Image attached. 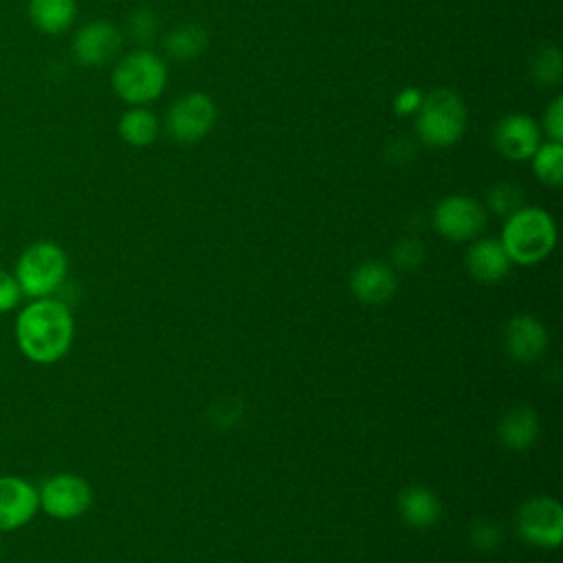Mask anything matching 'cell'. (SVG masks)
Instances as JSON below:
<instances>
[{"label": "cell", "instance_id": "25", "mask_svg": "<svg viewBox=\"0 0 563 563\" xmlns=\"http://www.w3.org/2000/svg\"><path fill=\"white\" fill-rule=\"evenodd\" d=\"M424 260V246L418 242V240H400L394 249V262L400 266V268H416L420 262Z\"/></svg>", "mask_w": 563, "mask_h": 563}, {"label": "cell", "instance_id": "23", "mask_svg": "<svg viewBox=\"0 0 563 563\" xmlns=\"http://www.w3.org/2000/svg\"><path fill=\"white\" fill-rule=\"evenodd\" d=\"M488 207L499 216H510L523 207V191L512 183H497L488 191Z\"/></svg>", "mask_w": 563, "mask_h": 563}, {"label": "cell", "instance_id": "6", "mask_svg": "<svg viewBox=\"0 0 563 563\" xmlns=\"http://www.w3.org/2000/svg\"><path fill=\"white\" fill-rule=\"evenodd\" d=\"M216 103L207 92L191 90L178 97L167 114H165V130L167 134L183 145H191L202 141L216 125Z\"/></svg>", "mask_w": 563, "mask_h": 563}, {"label": "cell", "instance_id": "10", "mask_svg": "<svg viewBox=\"0 0 563 563\" xmlns=\"http://www.w3.org/2000/svg\"><path fill=\"white\" fill-rule=\"evenodd\" d=\"M123 35L121 31L106 22V20H92L79 26L73 35V55L81 66H103L108 64L121 48Z\"/></svg>", "mask_w": 563, "mask_h": 563}, {"label": "cell", "instance_id": "7", "mask_svg": "<svg viewBox=\"0 0 563 563\" xmlns=\"http://www.w3.org/2000/svg\"><path fill=\"white\" fill-rule=\"evenodd\" d=\"M431 224L442 238L451 242H466L484 231L486 211L475 198L455 194L442 198L433 207Z\"/></svg>", "mask_w": 563, "mask_h": 563}, {"label": "cell", "instance_id": "29", "mask_svg": "<svg viewBox=\"0 0 563 563\" xmlns=\"http://www.w3.org/2000/svg\"><path fill=\"white\" fill-rule=\"evenodd\" d=\"M22 297V290L18 286V279L0 268V312H9L18 306Z\"/></svg>", "mask_w": 563, "mask_h": 563}, {"label": "cell", "instance_id": "22", "mask_svg": "<svg viewBox=\"0 0 563 563\" xmlns=\"http://www.w3.org/2000/svg\"><path fill=\"white\" fill-rule=\"evenodd\" d=\"M532 79L537 86L541 88H550L556 86L561 81L563 75V59H561V51L556 46H543L534 59H532V70H530Z\"/></svg>", "mask_w": 563, "mask_h": 563}, {"label": "cell", "instance_id": "26", "mask_svg": "<svg viewBox=\"0 0 563 563\" xmlns=\"http://www.w3.org/2000/svg\"><path fill=\"white\" fill-rule=\"evenodd\" d=\"M543 130L550 136V141L561 143L563 141V97L556 95L550 106L543 112Z\"/></svg>", "mask_w": 563, "mask_h": 563}, {"label": "cell", "instance_id": "9", "mask_svg": "<svg viewBox=\"0 0 563 563\" xmlns=\"http://www.w3.org/2000/svg\"><path fill=\"white\" fill-rule=\"evenodd\" d=\"M40 506L55 519H75L84 515L92 504V490L88 482L73 473H59L48 477L37 490Z\"/></svg>", "mask_w": 563, "mask_h": 563}, {"label": "cell", "instance_id": "4", "mask_svg": "<svg viewBox=\"0 0 563 563\" xmlns=\"http://www.w3.org/2000/svg\"><path fill=\"white\" fill-rule=\"evenodd\" d=\"M110 84L121 101L145 106L163 95L167 86V66L156 53L139 48L117 62Z\"/></svg>", "mask_w": 563, "mask_h": 563}, {"label": "cell", "instance_id": "1", "mask_svg": "<svg viewBox=\"0 0 563 563\" xmlns=\"http://www.w3.org/2000/svg\"><path fill=\"white\" fill-rule=\"evenodd\" d=\"M75 325L70 310L51 297L29 303L15 321V339L22 354L35 363L59 361L73 343Z\"/></svg>", "mask_w": 563, "mask_h": 563}, {"label": "cell", "instance_id": "16", "mask_svg": "<svg viewBox=\"0 0 563 563\" xmlns=\"http://www.w3.org/2000/svg\"><path fill=\"white\" fill-rule=\"evenodd\" d=\"M29 22L44 35L68 31L77 18V0H29Z\"/></svg>", "mask_w": 563, "mask_h": 563}, {"label": "cell", "instance_id": "27", "mask_svg": "<svg viewBox=\"0 0 563 563\" xmlns=\"http://www.w3.org/2000/svg\"><path fill=\"white\" fill-rule=\"evenodd\" d=\"M422 97H424V95H422L420 88L407 86V88H402V90L394 97L391 108H394V112H396L398 117H411V114L418 112V108H420V103H422Z\"/></svg>", "mask_w": 563, "mask_h": 563}, {"label": "cell", "instance_id": "19", "mask_svg": "<svg viewBox=\"0 0 563 563\" xmlns=\"http://www.w3.org/2000/svg\"><path fill=\"white\" fill-rule=\"evenodd\" d=\"M119 136L132 147H147L158 136V119L143 106H132L119 117Z\"/></svg>", "mask_w": 563, "mask_h": 563}, {"label": "cell", "instance_id": "24", "mask_svg": "<svg viewBox=\"0 0 563 563\" xmlns=\"http://www.w3.org/2000/svg\"><path fill=\"white\" fill-rule=\"evenodd\" d=\"M128 31L130 35L136 40V42H150L156 33V18L152 11L147 9H139L130 15V22H128Z\"/></svg>", "mask_w": 563, "mask_h": 563}, {"label": "cell", "instance_id": "20", "mask_svg": "<svg viewBox=\"0 0 563 563\" xmlns=\"http://www.w3.org/2000/svg\"><path fill=\"white\" fill-rule=\"evenodd\" d=\"M209 44V35L202 26L198 24H180L178 29L169 31L165 35V53L172 55L174 59H196L198 55H202V51Z\"/></svg>", "mask_w": 563, "mask_h": 563}, {"label": "cell", "instance_id": "8", "mask_svg": "<svg viewBox=\"0 0 563 563\" xmlns=\"http://www.w3.org/2000/svg\"><path fill=\"white\" fill-rule=\"evenodd\" d=\"M517 530L523 541L537 548H556L563 539V508L552 497L528 499L517 515Z\"/></svg>", "mask_w": 563, "mask_h": 563}, {"label": "cell", "instance_id": "3", "mask_svg": "<svg viewBox=\"0 0 563 563\" xmlns=\"http://www.w3.org/2000/svg\"><path fill=\"white\" fill-rule=\"evenodd\" d=\"M416 136L427 147H451L466 130V106L451 88H435L422 97L413 123Z\"/></svg>", "mask_w": 563, "mask_h": 563}, {"label": "cell", "instance_id": "28", "mask_svg": "<svg viewBox=\"0 0 563 563\" xmlns=\"http://www.w3.org/2000/svg\"><path fill=\"white\" fill-rule=\"evenodd\" d=\"M471 539L479 550H495L501 541V530L490 521H477L471 530Z\"/></svg>", "mask_w": 563, "mask_h": 563}, {"label": "cell", "instance_id": "21", "mask_svg": "<svg viewBox=\"0 0 563 563\" xmlns=\"http://www.w3.org/2000/svg\"><path fill=\"white\" fill-rule=\"evenodd\" d=\"M532 158V172L534 176L550 185L559 187L563 183V145L556 141H545L537 147Z\"/></svg>", "mask_w": 563, "mask_h": 563}, {"label": "cell", "instance_id": "17", "mask_svg": "<svg viewBox=\"0 0 563 563\" xmlns=\"http://www.w3.org/2000/svg\"><path fill=\"white\" fill-rule=\"evenodd\" d=\"M497 433H499V440L506 449L526 451L528 446H532V442L537 440V433H539L537 413L526 405L510 407L501 416Z\"/></svg>", "mask_w": 563, "mask_h": 563}, {"label": "cell", "instance_id": "14", "mask_svg": "<svg viewBox=\"0 0 563 563\" xmlns=\"http://www.w3.org/2000/svg\"><path fill=\"white\" fill-rule=\"evenodd\" d=\"M350 288L354 297L369 306H380L396 292V275L391 266L378 260H367L354 268L350 277Z\"/></svg>", "mask_w": 563, "mask_h": 563}, {"label": "cell", "instance_id": "18", "mask_svg": "<svg viewBox=\"0 0 563 563\" xmlns=\"http://www.w3.org/2000/svg\"><path fill=\"white\" fill-rule=\"evenodd\" d=\"M398 512L411 528H429L440 517V499L424 486H409L398 497Z\"/></svg>", "mask_w": 563, "mask_h": 563}, {"label": "cell", "instance_id": "11", "mask_svg": "<svg viewBox=\"0 0 563 563\" xmlns=\"http://www.w3.org/2000/svg\"><path fill=\"white\" fill-rule=\"evenodd\" d=\"M493 143L497 152L508 161H528L541 145V130L528 114L515 112L497 121L493 130Z\"/></svg>", "mask_w": 563, "mask_h": 563}, {"label": "cell", "instance_id": "15", "mask_svg": "<svg viewBox=\"0 0 563 563\" xmlns=\"http://www.w3.org/2000/svg\"><path fill=\"white\" fill-rule=\"evenodd\" d=\"M510 257L499 240H475L466 251V268L479 282H499L510 271Z\"/></svg>", "mask_w": 563, "mask_h": 563}, {"label": "cell", "instance_id": "2", "mask_svg": "<svg viewBox=\"0 0 563 563\" xmlns=\"http://www.w3.org/2000/svg\"><path fill=\"white\" fill-rule=\"evenodd\" d=\"M499 242L510 262L537 264L552 253L556 244V227L545 209L521 207L506 218Z\"/></svg>", "mask_w": 563, "mask_h": 563}, {"label": "cell", "instance_id": "5", "mask_svg": "<svg viewBox=\"0 0 563 563\" xmlns=\"http://www.w3.org/2000/svg\"><path fill=\"white\" fill-rule=\"evenodd\" d=\"M68 257L64 249L51 240L29 244L15 264V279L22 295L33 299L51 297L64 282Z\"/></svg>", "mask_w": 563, "mask_h": 563}, {"label": "cell", "instance_id": "12", "mask_svg": "<svg viewBox=\"0 0 563 563\" xmlns=\"http://www.w3.org/2000/svg\"><path fill=\"white\" fill-rule=\"evenodd\" d=\"M504 347L517 363H534L548 350V330L539 319L517 314L506 323Z\"/></svg>", "mask_w": 563, "mask_h": 563}, {"label": "cell", "instance_id": "13", "mask_svg": "<svg viewBox=\"0 0 563 563\" xmlns=\"http://www.w3.org/2000/svg\"><path fill=\"white\" fill-rule=\"evenodd\" d=\"M40 508L37 490L22 477H0V530H15L33 519Z\"/></svg>", "mask_w": 563, "mask_h": 563}]
</instances>
